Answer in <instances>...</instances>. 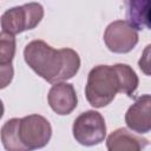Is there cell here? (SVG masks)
Returning a JSON list of instances; mask_svg holds the SVG:
<instances>
[{
  "instance_id": "7a4b0ae2",
  "label": "cell",
  "mask_w": 151,
  "mask_h": 151,
  "mask_svg": "<svg viewBox=\"0 0 151 151\" xmlns=\"http://www.w3.org/2000/svg\"><path fill=\"white\" fill-rule=\"evenodd\" d=\"M120 92L119 80L113 65H97L87 76L85 97L96 109L105 107Z\"/></svg>"
},
{
  "instance_id": "3957f363",
  "label": "cell",
  "mask_w": 151,
  "mask_h": 151,
  "mask_svg": "<svg viewBox=\"0 0 151 151\" xmlns=\"http://www.w3.org/2000/svg\"><path fill=\"white\" fill-rule=\"evenodd\" d=\"M44 17V7L38 2H28L7 9L0 18L2 32L19 34L35 28Z\"/></svg>"
},
{
  "instance_id": "5b68a950",
  "label": "cell",
  "mask_w": 151,
  "mask_h": 151,
  "mask_svg": "<svg viewBox=\"0 0 151 151\" xmlns=\"http://www.w3.org/2000/svg\"><path fill=\"white\" fill-rule=\"evenodd\" d=\"M18 137L28 151L41 149L48 144L52 137V126L45 117L29 114L19 118Z\"/></svg>"
},
{
  "instance_id": "7c38bea8",
  "label": "cell",
  "mask_w": 151,
  "mask_h": 151,
  "mask_svg": "<svg viewBox=\"0 0 151 151\" xmlns=\"http://www.w3.org/2000/svg\"><path fill=\"white\" fill-rule=\"evenodd\" d=\"M113 66L118 76L120 93H125L126 96L132 97V94L136 92L138 84H139L137 73L127 64H116Z\"/></svg>"
},
{
  "instance_id": "8992f818",
  "label": "cell",
  "mask_w": 151,
  "mask_h": 151,
  "mask_svg": "<svg viewBox=\"0 0 151 151\" xmlns=\"http://www.w3.org/2000/svg\"><path fill=\"white\" fill-rule=\"evenodd\" d=\"M138 39V32L126 20L112 21L104 32V42L113 53H129L136 47Z\"/></svg>"
},
{
  "instance_id": "6da1fadb",
  "label": "cell",
  "mask_w": 151,
  "mask_h": 151,
  "mask_svg": "<svg viewBox=\"0 0 151 151\" xmlns=\"http://www.w3.org/2000/svg\"><path fill=\"white\" fill-rule=\"evenodd\" d=\"M26 64L51 84L73 78L80 68L79 54L68 47L55 50L44 40H32L24 48Z\"/></svg>"
},
{
  "instance_id": "277c9868",
  "label": "cell",
  "mask_w": 151,
  "mask_h": 151,
  "mask_svg": "<svg viewBox=\"0 0 151 151\" xmlns=\"http://www.w3.org/2000/svg\"><path fill=\"white\" fill-rule=\"evenodd\" d=\"M72 133L74 139L84 146L98 145L106 137L105 119L94 110L81 112L73 122Z\"/></svg>"
},
{
  "instance_id": "9c48e42d",
  "label": "cell",
  "mask_w": 151,
  "mask_h": 151,
  "mask_svg": "<svg viewBox=\"0 0 151 151\" xmlns=\"http://www.w3.org/2000/svg\"><path fill=\"white\" fill-rule=\"evenodd\" d=\"M147 144V139L136 136L124 127L112 131L106 139L107 151H143Z\"/></svg>"
},
{
  "instance_id": "2e32d148",
  "label": "cell",
  "mask_w": 151,
  "mask_h": 151,
  "mask_svg": "<svg viewBox=\"0 0 151 151\" xmlns=\"http://www.w3.org/2000/svg\"><path fill=\"white\" fill-rule=\"evenodd\" d=\"M4 112H5V107H4V103H2V100L0 99V119L2 118V116H4Z\"/></svg>"
},
{
  "instance_id": "ba28073f",
  "label": "cell",
  "mask_w": 151,
  "mask_h": 151,
  "mask_svg": "<svg viewBox=\"0 0 151 151\" xmlns=\"http://www.w3.org/2000/svg\"><path fill=\"white\" fill-rule=\"evenodd\" d=\"M151 97L144 94L139 97L126 111L125 123L126 126L137 133L144 134L151 130Z\"/></svg>"
},
{
  "instance_id": "9a60e30c",
  "label": "cell",
  "mask_w": 151,
  "mask_h": 151,
  "mask_svg": "<svg viewBox=\"0 0 151 151\" xmlns=\"http://www.w3.org/2000/svg\"><path fill=\"white\" fill-rule=\"evenodd\" d=\"M149 51H150V45L146 46V48H145V51H144V53H143V55H142V58L138 63L140 70L145 74H150V72H149V66H150V64H149Z\"/></svg>"
},
{
  "instance_id": "8fae6325",
  "label": "cell",
  "mask_w": 151,
  "mask_h": 151,
  "mask_svg": "<svg viewBox=\"0 0 151 151\" xmlns=\"http://www.w3.org/2000/svg\"><path fill=\"white\" fill-rule=\"evenodd\" d=\"M18 123L19 118L8 119L1 127L0 138L6 151H28L18 137Z\"/></svg>"
},
{
  "instance_id": "52a82bcc",
  "label": "cell",
  "mask_w": 151,
  "mask_h": 151,
  "mask_svg": "<svg viewBox=\"0 0 151 151\" xmlns=\"http://www.w3.org/2000/svg\"><path fill=\"white\" fill-rule=\"evenodd\" d=\"M47 101L50 107L59 116L70 114L78 105L74 86L70 83H55L48 91Z\"/></svg>"
},
{
  "instance_id": "30bf717a",
  "label": "cell",
  "mask_w": 151,
  "mask_h": 151,
  "mask_svg": "<svg viewBox=\"0 0 151 151\" xmlns=\"http://www.w3.org/2000/svg\"><path fill=\"white\" fill-rule=\"evenodd\" d=\"M126 22L136 31L150 27V1L132 0L127 1Z\"/></svg>"
},
{
  "instance_id": "5bb4252c",
  "label": "cell",
  "mask_w": 151,
  "mask_h": 151,
  "mask_svg": "<svg viewBox=\"0 0 151 151\" xmlns=\"http://www.w3.org/2000/svg\"><path fill=\"white\" fill-rule=\"evenodd\" d=\"M13 76H14V68L12 64L0 65V90L7 87L12 83Z\"/></svg>"
},
{
  "instance_id": "4fadbf2b",
  "label": "cell",
  "mask_w": 151,
  "mask_h": 151,
  "mask_svg": "<svg viewBox=\"0 0 151 151\" xmlns=\"http://www.w3.org/2000/svg\"><path fill=\"white\" fill-rule=\"evenodd\" d=\"M15 38L6 32H0V65L12 64L15 55Z\"/></svg>"
}]
</instances>
